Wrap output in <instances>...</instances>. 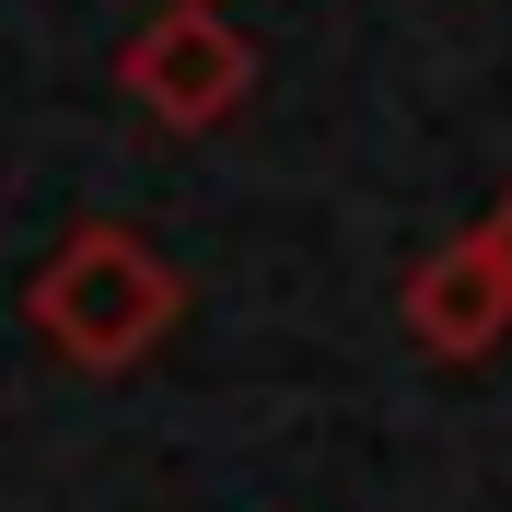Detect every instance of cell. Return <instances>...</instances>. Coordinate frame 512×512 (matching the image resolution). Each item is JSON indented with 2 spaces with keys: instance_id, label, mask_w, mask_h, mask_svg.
<instances>
[{
  "instance_id": "3",
  "label": "cell",
  "mask_w": 512,
  "mask_h": 512,
  "mask_svg": "<svg viewBox=\"0 0 512 512\" xmlns=\"http://www.w3.org/2000/svg\"><path fill=\"white\" fill-rule=\"evenodd\" d=\"M396 326H408L431 361H489L501 350V326H512V256L478 233H454V245H431L408 268V291H396Z\"/></svg>"
},
{
  "instance_id": "2",
  "label": "cell",
  "mask_w": 512,
  "mask_h": 512,
  "mask_svg": "<svg viewBox=\"0 0 512 512\" xmlns=\"http://www.w3.org/2000/svg\"><path fill=\"white\" fill-rule=\"evenodd\" d=\"M117 82H128V105L152 128H222L233 105L256 94V47L222 24V0H175V12H152V24L117 47Z\"/></svg>"
},
{
  "instance_id": "4",
  "label": "cell",
  "mask_w": 512,
  "mask_h": 512,
  "mask_svg": "<svg viewBox=\"0 0 512 512\" xmlns=\"http://www.w3.org/2000/svg\"><path fill=\"white\" fill-rule=\"evenodd\" d=\"M489 245H501V256H512V198H501V210H489Z\"/></svg>"
},
{
  "instance_id": "1",
  "label": "cell",
  "mask_w": 512,
  "mask_h": 512,
  "mask_svg": "<svg viewBox=\"0 0 512 512\" xmlns=\"http://www.w3.org/2000/svg\"><path fill=\"white\" fill-rule=\"evenodd\" d=\"M175 315H187L175 256H163L152 233H128V222L59 233L47 268L24 280V326L70 361V373H140V361L175 338Z\"/></svg>"
}]
</instances>
